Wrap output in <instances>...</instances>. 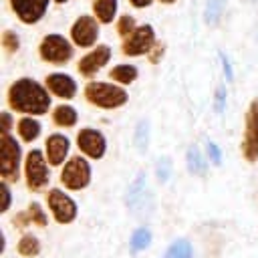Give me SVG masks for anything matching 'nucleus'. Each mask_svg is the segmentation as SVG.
Wrapping results in <instances>:
<instances>
[{
	"mask_svg": "<svg viewBox=\"0 0 258 258\" xmlns=\"http://www.w3.org/2000/svg\"><path fill=\"white\" fill-rule=\"evenodd\" d=\"M0 189H2V198H4V202H2V210H0V212H8V210H10V204H12V191H10V187H8V181L2 179Z\"/></svg>",
	"mask_w": 258,
	"mask_h": 258,
	"instance_id": "obj_33",
	"label": "nucleus"
},
{
	"mask_svg": "<svg viewBox=\"0 0 258 258\" xmlns=\"http://www.w3.org/2000/svg\"><path fill=\"white\" fill-rule=\"evenodd\" d=\"M73 44L60 36V34H46L38 46V54L44 62H50V64H64L73 58Z\"/></svg>",
	"mask_w": 258,
	"mask_h": 258,
	"instance_id": "obj_7",
	"label": "nucleus"
},
{
	"mask_svg": "<svg viewBox=\"0 0 258 258\" xmlns=\"http://www.w3.org/2000/svg\"><path fill=\"white\" fill-rule=\"evenodd\" d=\"M109 58H111V48L107 44H99L97 48H93L89 54H85L79 60L77 69L83 77H93L97 71H101L109 62Z\"/></svg>",
	"mask_w": 258,
	"mask_h": 258,
	"instance_id": "obj_14",
	"label": "nucleus"
},
{
	"mask_svg": "<svg viewBox=\"0 0 258 258\" xmlns=\"http://www.w3.org/2000/svg\"><path fill=\"white\" fill-rule=\"evenodd\" d=\"M159 2H163V4H173V2H177V0H159Z\"/></svg>",
	"mask_w": 258,
	"mask_h": 258,
	"instance_id": "obj_39",
	"label": "nucleus"
},
{
	"mask_svg": "<svg viewBox=\"0 0 258 258\" xmlns=\"http://www.w3.org/2000/svg\"><path fill=\"white\" fill-rule=\"evenodd\" d=\"M155 177L159 183H167L171 177V159L169 157H161L155 163Z\"/></svg>",
	"mask_w": 258,
	"mask_h": 258,
	"instance_id": "obj_28",
	"label": "nucleus"
},
{
	"mask_svg": "<svg viewBox=\"0 0 258 258\" xmlns=\"http://www.w3.org/2000/svg\"><path fill=\"white\" fill-rule=\"evenodd\" d=\"M135 28H137V26H135V20H133V16H129V14L121 16L119 22H117V32H119L123 38H127Z\"/></svg>",
	"mask_w": 258,
	"mask_h": 258,
	"instance_id": "obj_30",
	"label": "nucleus"
},
{
	"mask_svg": "<svg viewBox=\"0 0 258 258\" xmlns=\"http://www.w3.org/2000/svg\"><path fill=\"white\" fill-rule=\"evenodd\" d=\"M77 147L81 149V153L89 159H101L107 151V139L101 131L93 129V127H85L77 133Z\"/></svg>",
	"mask_w": 258,
	"mask_h": 258,
	"instance_id": "obj_10",
	"label": "nucleus"
},
{
	"mask_svg": "<svg viewBox=\"0 0 258 258\" xmlns=\"http://www.w3.org/2000/svg\"><path fill=\"white\" fill-rule=\"evenodd\" d=\"M44 85H46V89L54 97L64 99V101L67 99H73L77 95V83H75V79L71 75H64V73H52V75H48L44 79Z\"/></svg>",
	"mask_w": 258,
	"mask_h": 258,
	"instance_id": "obj_15",
	"label": "nucleus"
},
{
	"mask_svg": "<svg viewBox=\"0 0 258 258\" xmlns=\"http://www.w3.org/2000/svg\"><path fill=\"white\" fill-rule=\"evenodd\" d=\"M18 46H20V40H18L16 32H12V30L2 32V48H4L8 54L16 52V50H18Z\"/></svg>",
	"mask_w": 258,
	"mask_h": 258,
	"instance_id": "obj_29",
	"label": "nucleus"
},
{
	"mask_svg": "<svg viewBox=\"0 0 258 258\" xmlns=\"http://www.w3.org/2000/svg\"><path fill=\"white\" fill-rule=\"evenodd\" d=\"M214 109H216V113H218V115H222V113H224V109H226V87H224V85H220V87L216 89Z\"/></svg>",
	"mask_w": 258,
	"mask_h": 258,
	"instance_id": "obj_31",
	"label": "nucleus"
},
{
	"mask_svg": "<svg viewBox=\"0 0 258 258\" xmlns=\"http://www.w3.org/2000/svg\"><path fill=\"white\" fill-rule=\"evenodd\" d=\"M8 105L16 113L24 115H44L50 109V97L46 85L42 87L34 79L22 77L14 81L8 89Z\"/></svg>",
	"mask_w": 258,
	"mask_h": 258,
	"instance_id": "obj_1",
	"label": "nucleus"
},
{
	"mask_svg": "<svg viewBox=\"0 0 258 258\" xmlns=\"http://www.w3.org/2000/svg\"><path fill=\"white\" fill-rule=\"evenodd\" d=\"M0 119H2V127H0L2 135H10V129H12V115H10L8 111H2Z\"/></svg>",
	"mask_w": 258,
	"mask_h": 258,
	"instance_id": "obj_34",
	"label": "nucleus"
},
{
	"mask_svg": "<svg viewBox=\"0 0 258 258\" xmlns=\"http://www.w3.org/2000/svg\"><path fill=\"white\" fill-rule=\"evenodd\" d=\"M52 121H54V125H58V127H75L77 125V121H79V113H77V109L75 107H71V105H58V107H54L52 109Z\"/></svg>",
	"mask_w": 258,
	"mask_h": 258,
	"instance_id": "obj_19",
	"label": "nucleus"
},
{
	"mask_svg": "<svg viewBox=\"0 0 258 258\" xmlns=\"http://www.w3.org/2000/svg\"><path fill=\"white\" fill-rule=\"evenodd\" d=\"M18 254L20 256H24V258H34V256H38L40 254V242H38V238L36 236H32V234H24L20 240H18Z\"/></svg>",
	"mask_w": 258,
	"mask_h": 258,
	"instance_id": "obj_23",
	"label": "nucleus"
},
{
	"mask_svg": "<svg viewBox=\"0 0 258 258\" xmlns=\"http://www.w3.org/2000/svg\"><path fill=\"white\" fill-rule=\"evenodd\" d=\"M46 204H48V210H50V214H52V218H54L56 224L67 226V224H73V222L77 220L79 206H77V202H75L69 194H64L62 189H58V187L48 189V194H46Z\"/></svg>",
	"mask_w": 258,
	"mask_h": 258,
	"instance_id": "obj_5",
	"label": "nucleus"
},
{
	"mask_svg": "<svg viewBox=\"0 0 258 258\" xmlns=\"http://www.w3.org/2000/svg\"><path fill=\"white\" fill-rule=\"evenodd\" d=\"M54 2H58V4H62V2H67V0H54Z\"/></svg>",
	"mask_w": 258,
	"mask_h": 258,
	"instance_id": "obj_40",
	"label": "nucleus"
},
{
	"mask_svg": "<svg viewBox=\"0 0 258 258\" xmlns=\"http://www.w3.org/2000/svg\"><path fill=\"white\" fill-rule=\"evenodd\" d=\"M145 191H147V175H145V171H139L137 177L129 183V187L125 191V206L129 210L137 212L145 202Z\"/></svg>",
	"mask_w": 258,
	"mask_h": 258,
	"instance_id": "obj_16",
	"label": "nucleus"
},
{
	"mask_svg": "<svg viewBox=\"0 0 258 258\" xmlns=\"http://www.w3.org/2000/svg\"><path fill=\"white\" fill-rule=\"evenodd\" d=\"M93 10L99 22L109 24L117 14V0H93Z\"/></svg>",
	"mask_w": 258,
	"mask_h": 258,
	"instance_id": "obj_20",
	"label": "nucleus"
},
{
	"mask_svg": "<svg viewBox=\"0 0 258 258\" xmlns=\"http://www.w3.org/2000/svg\"><path fill=\"white\" fill-rule=\"evenodd\" d=\"M185 167H187V171L191 175L206 177V173H208V161L202 155V151H200L198 145H189L187 147V151H185Z\"/></svg>",
	"mask_w": 258,
	"mask_h": 258,
	"instance_id": "obj_17",
	"label": "nucleus"
},
{
	"mask_svg": "<svg viewBox=\"0 0 258 258\" xmlns=\"http://www.w3.org/2000/svg\"><path fill=\"white\" fill-rule=\"evenodd\" d=\"M71 38L77 46L81 48H87V46H93L99 38V24L93 16H79L75 20V24L71 26Z\"/></svg>",
	"mask_w": 258,
	"mask_h": 258,
	"instance_id": "obj_11",
	"label": "nucleus"
},
{
	"mask_svg": "<svg viewBox=\"0 0 258 258\" xmlns=\"http://www.w3.org/2000/svg\"><path fill=\"white\" fill-rule=\"evenodd\" d=\"M69 151H71V141L62 133H52V135L46 137V141H44V155H46V161L52 167H58V165L67 163L64 159L69 157Z\"/></svg>",
	"mask_w": 258,
	"mask_h": 258,
	"instance_id": "obj_13",
	"label": "nucleus"
},
{
	"mask_svg": "<svg viewBox=\"0 0 258 258\" xmlns=\"http://www.w3.org/2000/svg\"><path fill=\"white\" fill-rule=\"evenodd\" d=\"M240 149L248 163L258 161V99H254L246 111V125Z\"/></svg>",
	"mask_w": 258,
	"mask_h": 258,
	"instance_id": "obj_8",
	"label": "nucleus"
},
{
	"mask_svg": "<svg viewBox=\"0 0 258 258\" xmlns=\"http://www.w3.org/2000/svg\"><path fill=\"white\" fill-rule=\"evenodd\" d=\"M129 2H131L135 8H145V6H149L153 0H129Z\"/></svg>",
	"mask_w": 258,
	"mask_h": 258,
	"instance_id": "obj_38",
	"label": "nucleus"
},
{
	"mask_svg": "<svg viewBox=\"0 0 258 258\" xmlns=\"http://www.w3.org/2000/svg\"><path fill=\"white\" fill-rule=\"evenodd\" d=\"M12 224H14L16 228H26V226H28V224H32V222H30L28 212H22V214H16V216L12 218Z\"/></svg>",
	"mask_w": 258,
	"mask_h": 258,
	"instance_id": "obj_36",
	"label": "nucleus"
},
{
	"mask_svg": "<svg viewBox=\"0 0 258 258\" xmlns=\"http://www.w3.org/2000/svg\"><path fill=\"white\" fill-rule=\"evenodd\" d=\"M91 163L83 155H75L60 169V183L71 191H81L91 183Z\"/></svg>",
	"mask_w": 258,
	"mask_h": 258,
	"instance_id": "obj_4",
	"label": "nucleus"
},
{
	"mask_svg": "<svg viewBox=\"0 0 258 258\" xmlns=\"http://www.w3.org/2000/svg\"><path fill=\"white\" fill-rule=\"evenodd\" d=\"M191 256H194V248L185 238L173 240L163 254V258H191Z\"/></svg>",
	"mask_w": 258,
	"mask_h": 258,
	"instance_id": "obj_24",
	"label": "nucleus"
},
{
	"mask_svg": "<svg viewBox=\"0 0 258 258\" xmlns=\"http://www.w3.org/2000/svg\"><path fill=\"white\" fill-rule=\"evenodd\" d=\"M226 0H210L208 6H206V12H204V20L208 24H216L222 16V8H224Z\"/></svg>",
	"mask_w": 258,
	"mask_h": 258,
	"instance_id": "obj_27",
	"label": "nucleus"
},
{
	"mask_svg": "<svg viewBox=\"0 0 258 258\" xmlns=\"http://www.w3.org/2000/svg\"><path fill=\"white\" fill-rule=\"evenodd\" d=\"M133 143L137 147L139 153H145L147 151V145H149V121L147 119H141L135 127V133H133Z\"/></svg>",
	"mask_w": 258,
	"mask_h": 258,
	"instance_id": "obj_25",
	"label": "nucleus"
},
{
	"mask_svg": "<svg viewBox=\"0 0 258 258\" xmlns=\"http://www.w3.org/2000/svg\"><path fill=\"white\" fill-rule=\"evenodd\" d=\"M161 56H163V44H161V42H155L153 48L149 50V60H151V62H157Z\"/></svg>",
	"mask_w": 258,
	"mask_h": 258,
	"instance_id": "obj_37",
	"label": "nucleus"
},
{
	"mask_svg": "<svg viewBox=\"0 0 258 258\" xmlns=\"http://www.w3.org/2000/svg\"><path fill=\"white\" fill-rule=\"evenodd\" d=\"M149 244H151V230L145 228V226H139V228L131 234V238H129V250H131L133 254L147 250Z\"/></svg>",
	"mask_w": 258,
	"mask_h": 258,
	"instance_id": "obj_21",
	"label": "nucleus"
},
{
	"mask_svg": "<svg viewBox=\"0 0 258 258\" xmlns=\"http://www.w3.org/2000/svg\"><path fill=\"white\" fill-rule=\"evenodd\" d=\"M220 60H222V69H224L226 81H232L234 79V73H232V64H230V58L226 56V52H220Z\"/></svg>",
	"mask_w": 258,
	"mask_h": 258,
	"instance_id": "obj_35",
	"label": "nucleus"
},
{
	"mask_svg": "<svg viewBox=\"0 0 258 258\" xmlns=\"http://www.w3.org/2000/svg\"><path fill=\"white\" fill-rule=\"evenodd\" d=\"M40 123L34 119V115H24L20 121H18V135L24 143H32L38 139L40 135Z\"/></svg>",
	"mask_w": 258,
	"mask_h": 258,
	"instance_id": "obj_18",
	"label": "nucleus"
},
{
	"mask_svg": "<svg viewBox=\"0 0 258 258\" xmlns=\"http://www.w3.org/2000/svg\"><path fill=\"white\" fill-rule=\"evenodd\" d=\"M10 6L20 22L34 24L44 16L48 8V0H10Z\"/></svg>",
	"mask_w": 258,
	"mask_h": 258,
	"instance_id": "obj_12",
	"label": "nucleus"
},
{
	"mask_svg": "<svg viewBox=\"0 0 258 258\" xmlns=\"http://www.w3.org/2000/svg\"><path fill=\"white\" fill-rule=\"evenodd\" d=\"M208 157H210V161L214 165H220L222 163V151H220V147L214 141H208Z\"/></svg>",
	"mask_w": 258,
	"mask_h": 258,
	"instance_id": "obj_32",
	"label": "nucleus"
},
{
	"mask_svg": "<svg viewBox=\"0 0 258 258\" xmlns=\"http://www.w3.org/2000/svg\"><path fill=\"white\" fill-rule=\"evenodd\" d=\"M137 75H139V71L133 64H117L109 71V77L113 81H117L119 85H131L137 79Z\"/></svg>",
	"mask_w": 258,
	"mask_h": 258,
	"instance_id": "obj_22",
	"label": "nucleus"
},
{
	"mask_svg": "<svg viewBox=\"0 0 258 258\" xmlns=\"http://www.w3.org/2000/svg\"><path fill=\"white\" fill-rule=\"evenodd\" d=\"M153 44H155V30H153V26L151 24H141L123 40L121 50L127 56H141V54H149Z\"/></svg>",
	"mask_w": 258,
	"mask_h": 258,
	"instance_id": "obj_9",
	"label": "nucleus"
},
{
	"mask_svg": "<svg viewBox=\"0 0 258 258\" xmlns=\"http://www.w3.org/2000/svg\"><path fill=\"white\" fill-rule=\"evenodd\" d=\"M85 99L101 109H119L127 103L129 95L123 87L113 85V83H87L85 87Z\"/></svg>",
	"mask_w": 258,
	"mask_h": 258,
	"instance_id": "obj_2",
	"label": "nucleus"
},
{
	"mask_svg": "<svg viewBox=\"0 0 258 258\" xmlns=\"http://www.w3.org/2000/svg\"><path fill=\"white\" fill-rule=\"evenodd\" d=\"M20 161H22V149L18 141L10 135H2L0 139V175L4 181L12 183L20 177Z\"/></svg>",
	"mask_w": 258,
	"mask_h": 258,
	"instance_id": "obj_3",
	"label": "nucleus"
},
{
	"mask_svg": "<svg viewBox=\"0 0 258 258\" xmlns=\"http://www.w3.org/2000/svg\"><path fill=\"white\" fill-rule=\"evenodd\" d=\"M24 177H26V187L32 191H38L46 187L50 175L46 167V155L40 149H32L26 153L24 159Z\"/></svg>",
	"mask_w": 258,
	"mask_h": 258,
	"instance_id": "obj_6",
	"label": "nucleus"
},
{
	"mask_svg": "<svg viewBox=\"0 0 258 258\" xmlns=\"http://www.w3.org/2000/svg\"><path fill=\"white\" fill-rule=\"evenodd\" d=\"M26 212H28L30 222H32L34 226L44 228V226L48 224V216H46V212L42 210V206H40L38 202H30V204H28V208H26Z\"/></svg>",
	"mask_w": 258,
	"mask_h": 258,
	"instance_id": "obj_26",
	"label": "nucleus"
}]
</instances>
